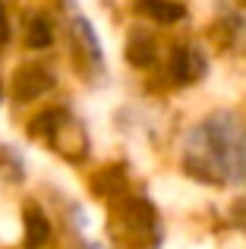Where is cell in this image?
Instances as JSON below:
<instances>
[{
	"instance_id": "cell-5",
	"label": "cell",
	"mask_w": 246,
	"mask_h": 249,
	"mask_svg": "<svg viewBox=\"0 0 246 249\" xmlns=\"http://www.w3.org/2000/svg\"><path fill=\"white\" fill-rule=\"evenodd\" d=\"M48 240V221L38 208L25 212V249H41Z\"/></svg>"
},
{
	"instance_id": "cell-8",
	"label": "cell",
	"mask_w": 246,
	"mask_h": 249,
	"mask_svg": "<svg viewBox=\"0 0 246 249\" xmlns=\"http://www.w3.org/2000/svg\"><path fill=\"white\" fill-rule=\"evenodd\" d=\"M6 38V22H3V13H0V41Z\"/></svg>"
},
{
	"instance_id": "cell-2",
	"label": "cell",
	"mask_w": 246,
	"mask_h": 249,
	"mask_svg": "<svg viewBox=\"0 0 246 249\" xmlns=\"http://www.w3.org/2000/svg\"><path fill=\"white\" fill-rule=\"evenodd\" d=\"M209 73V63H205V54L199 48H177L171 57V76L177 82H199Z\"/></svg>"
},
{
	"instance_id": "cell-6",
	"label": "cell",
	"mask_w": 246,
	"mask_h": 249,
	"mask_svg": "<svg viewBox=\"0 0 246 249\" xmlns=\"http://www.w3.org/2000/svg\"><path fill=\"white\" fill-rule=\"evenodd\" d=\"M129 63H136V67H148V63L155 60V41L148 35H133L129 38Z\"/></svg>"
},
{
	"instance_id": "cell-3",
	"label": "cell",
	"mask_w": 246,
	"mask_h": 249,
	"mask_svg": "<svg viewBox=\"0 0 246 249\" xmlns=\"http://www.w3.org/2000/svg\"><path fill=\"white\" fill-rule=\"evenodd\" d=\"M48 89H51V76L41 67H25L16 76V98L19 101H32V98H38Z\"/></svg>"
},
{
	"instance_id": "cell-7",
	"label": "cell",
	"mask_w": 246,
	"mask_h": 249,
	"mask_svg": "<svg viewBox=\"0 0 246 249\" xmlns=\"http://www.w3.org/2000/svg\"><path fill=\"white\" fill-rule=\"evenodd\" d=\"M25 41L29 48H48L51 44V22L44 16H32L29 32H25Z\"/></svg>"
},
{
	"instance_id": "cell-4",
	"label": "cell",
	"mask_w": 246,
	"mask_h": 249,
	"mask_svg": "<svg viewBox=\"0 0 246 249\" xmlns=\"http://www.w3.org/2000/svg\"><path fill=\"white\" fill-rule=\"evenodd\" d=\"M136 10L152 16L155 22H180L186 16V10L177 0H136Z\"/></svg>"
},
{
	"instance_id": "cell-1",
	"label": "cell",
	"mask_w": 246,
	"mask_h": 249,
	"mask_svg": "<svg viewBox=\"0 0 246 249\" xmlns=\"http://www.w3.org/2000/svg\"><path fill=\"white\" fill-rule=\"evenodd\" d=\"M202 139L209 145V174L224 180H243L246 177V133L237 117L218 114L202 126Z\"/></svg>"
}]
</instances>
